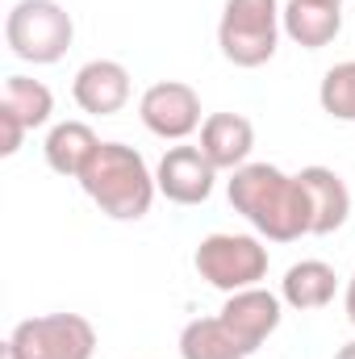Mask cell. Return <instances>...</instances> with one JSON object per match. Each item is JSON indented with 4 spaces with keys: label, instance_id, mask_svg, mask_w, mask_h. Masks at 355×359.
<instances>
[{
    "label": "cell",
    "instance_id": "10",
    "mask_svg": "<svg viewBox=\"0 0 355 359\" xmlns=\"http://www.w3.org/2000/svg\"><path fill=\"white\" fill-rule=\"evenodd\" d=\"M72 96L92 117H113L130 104V72L117 59H92L76 72Z\"/></svg>",
    "mask_w": 355,
    "mask_h": 359
},
{
    "label": "cell",
    "instance_id": "8",
    "mask_svg": "<svg viewBox=\"0 0 355 359\" xmlns=\"http://www.w3.org/2000/svg\"><path fill=\"white\" fill-rule=\"evenodd\" d=\"M213 180L217 168L205 159L201 147H172L155 168V184L172 205H205L213 196Z\"/></svg>",
    "mask_w": 355,
    "mask_h": 359
},
{
    "label": "cell",
    "instance_id": "5",
    "mask_svg": "<svg viewBox=\"0 0 355 359\" xmlns=\"http://www.w3.org/2000/svg\"><path fill=\"white\" fill-rule=\"evenodd\" d=\"M192 264L201 271L205 284H213L217 292H243V288H255L267 276V247L255 234H209L196 243V255Z\"/></svg>",
    "mask_w": 355,
    "mask_h": 359
},
{
    "label": "cell",
    "instance_id": "14",
    "mask_svg": "<svg viewBox=\"0 0 355 359\" xmlns=\"http://www.w3.org/2000/svg\"><path fill=\"white\" fill-rule=\"evenodd\" d=\"M335 288H339V276L330 264L322 259H301L284 271L280 280V301L297 313H309V309H326L335 301Z\"/></svg>",
    "mask_w": 355,
    "mask_h": 359
},
{
    "label": "cell",
    "instance_id": "9",
    "mask_svg": "<svg viewBox=\"0 0 355 359\" xmlns=\"http://www.w3.org/2000/svg\"><path fill=\"white\" fill-rule=\"evenodd\" d=\"M280 318H284V301H280L276 292L260 288V284H255V288H243V292H230L226 305H222V322H226L251 351H260L267 343V334H276Z\"/></svg>",
    "mask_w": 355,
    "mask_h": 359
},
{
    "label": "cell",
    "instance_id": "11",
    "mask_svg": "<svg viewBox=\"0 0 355 359\" xmlns=\"http://www.w3.org/2000/svg\"><path fill=\"white\" fill-rule=\"evenodd\" d=\"M297 180L305 184V196H309V234H335L347 226L351 217V188L343 184V176L335 168H301Z\"/></svg>",
    "mask_w": 355,
    "mask_h": 359
},
{
    "label": "cell",
    "instance_id": "4",
    "mask_svg": "<svg viewBox=\"0 0 355 359\" xmlns=\"http://www.w3.org/2000/svg\"><path fill=\"white\" fill-rule=\"evenodd\" d=\"M280 0H226L217 21V46L234 67H264L280 42Z\"/></svg>",
    "mask_w": 355,
    "mask_h": 359
},
{
    "label": "cell",
    "instance_id": "18",
    "mask_svg": "<svg viewBox=\"0 0 355 359\" xmlns=\"http://www.w3.org/2000/svg\"><path fill=\"white\" fill-rule=\"evenodd\" d=\"M318 104L322 113H330L335 121H351L355 126V59L335 63L322 84H318Z\"/></svg>",
    "mask_w": 355,
    "mask_h": 359
},
{
    "label": "cell",
    "instance_id": "2",
    "mask_svg": "<svg viewBox=\"0 0 355 359\" xmlns=\"http://www.w3.org/2000/svg\"><path fill=\"white\" fill-rule=\"evenodd\" d=\"M80 188L88 192V201L113 222H138L151 213L155 205V172L147 168V159L126 147V142H100L88 168L80 172Z\"/></svg>",
    "mask_w": 355,
    "mask_h": 359
},
{
    "label": "cell",
    "instance_id": "15",
    "mask_svg": "<svg viewBox=\"0 0 355 359\" xmlns=\"http://www.w3.org/2000/svg\"><path fill=\"white\" fill-rule=\"evenodd\" d=\"M96 147H100V138L92 134L88 121H59V126H51V134L42 142V155H46V168L55 176L80 180V172L96 155Z\"/></svg>",
    "mask_w": 355,
    "mask_h": 359
},
{
    "label": "cell",
    "instance_id": "22",
    "mask_svg": "<svg viewBox=\"0 0 355 359\" xmlns=\"http://www.w3.org/2000/svg\"><path fill=\"white\" fill-rule=\"evenodd\" d=\"M0 359H17L13 351H8V343H0Z\"/></svg>",
    "mask_w": 355,
    "mask_h": 359
},
{
    "label": "cell",
    "instance_id": "20",
    "mask_svg": "<svg viewBox=\"0 0 355 359\" xmlns=\"http://www.w3.org/2000/svg\"><path fill=\"white\" fill-rule=\"evenodd\" d=\"M343 309H347V322L355 326V271H351V280H347V292H343Z\"/></svg>",
    "mask_w": 355,
    "mask_h": 359
},
{
    "label": "cell",
    "instance_id": "12",
    "mask_svg": "<svg viewBox=\"0 0 355 359\" xmlns=\"http://www.w3.org/2000/svg\"><path fill=\"white\" fill-rule=\"evenodd\" d=\"M255 147V126L243 113H209L201 126V151L217 172H239L247 168Z\"/></svg>",
    "mask_w": 355,
    "mask_h": 359
},
{
    "label": "cell",
    "instance_id": "13",
    "mask_svg": "<svg viewBox=\"0 0 355 359\" xmlns=\"http://www.w3.org/2000/svg\"><path fill=\"white\" fill-rule=\"evenodd\" d=\"M280 25L297 46L322 50L343 34V4H335V0H288L280 13Z\"/></svg>",
    "mask_w": 355,
    "mask_h": 359
},
{
    "label": "cell",
    "instance_id": "1",
    "mask_svg": "<svg viewBox=\"0 0 355 359\" xmlns=\"http://www.w3.org/2000/svg\"><path fill=\"white\" fill-rule=\"evenodd\" d=\"M226 196H230L234 213H243L255 226V234H264L267 243H297L309 234L305 184L272 163H247V168L230 172Z\"/></svg>",
    "mask_w": 355,
    "mask_h": 359
},
{
    "label": "cell",
    "instance_id": "3",
    "mask_svg": "<svg viewBox=\"0 0 355 359\" xmlns=\"http://www.w3.org/2000/svg\"><path fill=\"white\" fill-rule=\"evenodd\" d=\"M76 21L59 0H17L4 17V42L17 59L46 67L72 50Z\"/></svg>",
    "mask_w": 355,
    "mask_h": 359
},
{
    "label": "cell",
    "instance_id": "19",
    "mask_svg": "<svg viewBox=\"0 0 355 359\" xmlns=\"http://www.w3.org/2000/svg\"><path fill=\"white\" fill-rule=\"evenodd\" d=\"M25 121L17 117V113H8L4 104H0V155L8 159V155H17L21 151V142H25Z\"/></svg>",
    "mask_w": 355,
    "mask_h": 359
},
{
    "label": "cell",
    "instance_id": "6",
    "mask_svg": "<svg viewBox=\"0 0 355 359\" xmlns=\"http://www.w3.org/2000/svg\"><path fill=\"white\" fill-rule=\"evenodd\" d=\"M4 343L17 359H92L96 326L84 313H42L17 322Z\"/></svg>",
    "mask_w": 355,
    "mask_h": 359
},
{
    "label": "cell",
    "instance_id": "17",
    "mask_svg": "<svg viewBox=\"0 0 355 359\" xmlns=\"http://www.w3.org/2000/svg\"><path fill=\"white\" fill-rule=\"evenodd\" d=\"M8 113H17L25 121V130H42L55 113V92L46 88L42 80H29V76H8L4 80V100H0Z\"/></svg>",
    "mask_w": 355,
    "mask_h": 359
},
{
    "label": "cell",
    "instance_id": "21",
    "mask_svg": "<svg viewBox=\"0 0 355 359\" xmlns=\"http://www.w3.org/2000/svg\"><path fill=\"white\" fill-rule=\"evenodd\" d=\"M335 359H355V343H347V347H339V351H335Z\"/></svg>",
    "mask_w": 355,
    "mask_h": 359
},
{
    "label": "cell",
    "instance_id": "16",
    "mask_svg": "<svg viewBox=\"0 0 355 359\" xmlns=\"http://www.w3.org/2000/svg\"><path fill=\"white\" fill-rule=\"evenodd\" d=\"M255 351L217 318H192L180 330V359H251Z\"/></svg>",
    "mask_w": 355,
    "mask_h": 359
},
{
    "label": "cell",
    "instance_id": "23",
    "mask_svg": "<svg viewBox=\"0 0 355 359\" xmlns=\"http://www.w3.org/2000/svg\"><path fill=\"white\" fill-rule=\"evenodd\" d=\"M335 4H343V0H335Z\"/></svg>",
    "mask_w": 355,
    "mask_h": 359
},
{
    "label": "cell",
    "instance_id": "7",
    "mask_svg": "<svg viewBox=\"0 0 355 359\" xmlns=\"http://www.w3.org/2000/svg\"><path fill=\"white\" fill-rule=\"evenodd\" d=\"M138 117L163 142H184L188 134H196L205 126L196 88L192 84H180V80L151 84V88L142 92V100H138Z\"/></svg>",
    "mask_w": 355,
    "mask_h": 359
}]
</instances>
